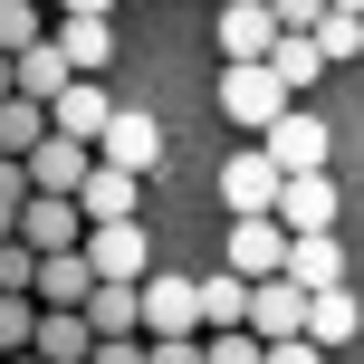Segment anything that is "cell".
I'll list each match as a JSON object with an SVG mask.
<instances>
[{
	"label": "cell",
	"instance_id": "1",
	"mask_svg": "<svg viewBox=\"0 0 364 364\" xmlns=\"http://www.w3.org/2000/svg\"><path fill=\"white\" fill-rule=\"evenodd\" d=\"M288 106H297V96L269 77V58H240V68H220V115H230L240 134H269Z\"/></svg>",
	"mask_w": 364,
	"mask_h": 364
},
{
	"label": "cell",
	"instance_id": "2",
	"mask_svg": "<svg viewBox=\"0 0 364 364\" xmlns=\"http://www.w3.org/2000/svg\"><path fill=\"white\" fill-rule=\"evenodd\" d=\"M96 164H125L134 182L164 173V125H154V115H134V106H115V115H106V134H96Z\"/></svg>",
	"mask_w": 364,
	"mask_h": 364
},
{
	"label": "cell",
	"instance_id": "3",
	"mask_svg": "<svg viewBox=\"0 0 364 364\" xmlns=\"http://www.w3.org/2000/svg\"><path fill=\"white\" fill-rule=\"evenodd\" d=\"M77 250H87L96 278H154V240H144V220H96Z\"/></svg>",
	"mask_w": 364,
	"mask_h": 364
},
{
	"label": "cell",
	"instance_id": "4",
	"mask_svg": "<svg viewBox=\"0 0 364 364\" xmlns=\"http://www.w3.org/2000/svg\"><path fill=\"white\" fill-rule=\"evenodd\" d=\"M250 336H259V346L307 336V288H297L288 269H278V278H250Z\"/></svg>",
	"mask_w": 364,
	"mask_h": 364
},
{
	"label": "cell",
	"instance_id": "5",
	"mask_svg": "<svg viewBox=\"0 0 364 364\" xmlns=\"http://www.w3.org/2000/svg\"><path fill=\"white\" fill-rule=\"evenodd\" d=\"M259 154H269L278 173H326V125H316L307 106H288L269 134H259Z\"/></svg>",
	"mask_w": 364,
	"mask_h": 364
},
{
	"label": "cell",
	"instance_id": "6",
	"mask_svg": "<svg viewBox=\"0 0 364 364\" xmlns=\"http://www.w3.org/2000/svg\"><path fill=\"white\" fill-rule=\"evenodd\" d=\"M230 269H240V278H278V269H288V230H278V211H240V220H230Z\"/></svg>",
	"mask_w": 364,
	"mask_h": 364
},
{
	"label": "cell",
	"instance_id": "7",
	"mask_svg": "<svg viewBox=\"0 0 364 364\" xmlns=\"http://www.w3.org/2000/svg\"><path fill=\"white\" fill-rule=\"evenodd\" d=\"M269 48H278V10L269 0H220V68L269 58Z\"/></svg>",
	"mask_w": 364,
	"mask_h": 364
},
{
	"label": "cell",
	"instance_id": "8",
	"mask_svg": "<svg viewBox=\"0 0 364 364\" xmlns=\"http://www.w3.org/2000/svg\"><path fill=\"white\" fill-rule=\"evenodd\" d=\"M106 115H115L106 77H68V96L48 106V134H68V144H96V134H106Z\"/></svg>",
	"mask_w": 364,
	"mask_h": 364
},
{
	"label": "cell",
	"instance_id": "9",
	"mask_svg": "<svg viewBox=\"0 0 364 364\" xmlns=\"http://www.w3.org/2000/svg\"><path fill=\"white\" fill-rule=\"evenodd\" d=\"M10 240H29V250H77V240H87V211H77L68 192H29V211H19Z\"/></svg>",
	"mask_w": 364,
	"mask_h": 364
},
{
	"label": "cell",
	"instance_id": "10",
	"mask_svg": "<svg viewBox=\"0 0 364 364\" xmlns=\"http://www.w3.org/2000/svg\"><path fill=\"white\" fill-rule=\"evenodd\" d=\"M48 38L68 48L77 77H106L115 68V19H77V10H48Z\"/></svg>",
	"mask_w": 364,
	"mask_h": 364
},
{
	"label": "cell",
	"instance_id": "11",
	"mask_svg": "<svg viewBox=\"0 0 364 364\" xmlns=\"http://www.w3.org/2000/svg\"><path fill=\"white\" fill-rule=\"evenodd\" d=\"M278 182H288V173H278L269 164V154H230V164H220V211H278Z\"/></svg>",
	"mask_w": 364,
	"mask_h": 364
},
{
	"label": "cell",
	"instance_id": "12",
	"mask_svg": "<svg viewBox=\"0 0 364 364\" xmlns=\"http://www.w3.org/2000/svg\"><path fill=\"white\" fill-rule=\"evenodd\" d=\"M144 336H201V297H192V278H173V269L144 278Z\"/></svg>",
	"mask_w": 364,
	"mask_h": 364
},
{
	"label": "cell",
	"instance_id": "13",
	"mask_svg": "<svg viewBox=\"0 0 364 364\" xmlns=\"http://www.w3.org/2000/svg\"><path fill=\"white\" fill-rule=\"evenodd\" d=\"M336 211H346V201H336L326 173H288L278 182V230H336Z\"/></svg>",
	"mask_w": 364,
	"mask_h": 364
},
{
	"label": "cell",
	"instance_id": "14",
	"mask_svg": "<svg viewBox=\"0 0 364 364\" xmlns=\"http://www.w3.org/2000/svg\"><path fill=\"white\" fill-rule=\"evenodd\" d=\"M288 278H297V288H346V240H336V230H288Z\"/></svg>",
	"mask_w": 364,
	"mask_h": 364
},
{
	"label": "cell",
	"instance_id": "15",
	"mask_svg": "<svg viewBox=\"0 0 364 364\" xmlns=\"http://www.w3.org/2000/svg\"><path fill=\"white\" fill-rule=\"evenodd\" d=\"M87 164H96V144H68V134H48L38 154H19L29 192H68V201H77V182H87Z\"/></svg>",
	"mask_w": 364,
	"mask_h": 364
},
{
	"label": "cell",
	"instance_id": "16",
	"mask_svg": "<svg viewBox=\"0 0 364 364\" xmlns=\"http://www.w3.org/2000/svg\"><path fill=\"white\" fill-rule=\"evenodd\" d=\"M134 201H144V182H134L125 164H87V182H77V211H87V230H96V220H134Z\"/></svg>",
	"mask_w": 364,
	"mask_h": 364
},
{
	"label": "cell",
	"instance_id": "17",
	"mask_svg": "<svg viewBox=\"0 0 364 364\" xmlns=\"http://www.w3.org/2000/svg\"><path fill=\"white\" fill-rule=\"evenodd\" d=\"M87 288H96L87 250H38V278H29V297H38V307H87Z\"/></svg>",
	"mask_w": 364,
	"mask_h": 364
},
{
	"label": "cell",
	"instance_id": "18",
	"mask_svg": "<svg viewBox=\"0 0 364 364\" xmlns=\"http://www.w3.org/2000/svg\"><path fill=\"white\" fill-rule=\"evenodd\" d=\"M87 326L96 336H144V278H96L87 288Z\"/></svg>",
	"mask_w": 364,
	"mask_h": 364
},
{
	"label": "cell",
	"instance_id": "19",
	"mask_svg": "<svg viewBox=\"0 0 364 364\" xmlns=\"http://www.w3.org/2000/svg\"><path fill=\"white\" fill-rule=\"evenodd\" d=\"M68 77H77V68H68V48H58V38H38V48L10 58V87L38 96V106H58V96H68Z\"/></svg>",
	"mask_w": 364,
	"mask_h": 364
},
{
	"label": "cell",
	"instance_id": "20",
	"mask_svg": "<svg viewBox=\"0 0 364 364\" xmlns=\"http://www.w3.org/2000/svg\"><path fill=\"white\" fill-rule=\"evenodd\" d=\"M87 346H96L87 307H38V336H29V355H48V364H87Z\"/></svg>",
	"mask_w": 364,
	"mask_h": 364
},
{
	"label": "cell",
	"instance_id": "21",
	"mask_svg": "<svg viewBox=\"0 0 364 364\" xmlns=\"http://www.w3.org/2000/svg\"><path fill=\"white\" fill-rule=\"evenodd\" d=\"M192 297H201V336H220V326H250V278H240V269L192 278Z\"/></svg>",
	"mask_w": 364,
	"mask_h": 364
},
{
	"label": "cell",
	"instance_id": "22",
	"mask_svg": "<svg viewBox=\"0 0 364 364\" xmlns=\"http://www.w3.org/2000/svg\"><path fill=\"white\" fill-rule=\"evenodd\" d=\"M269 77H278L288 96H307L316 77H326V48H316L307 29H278V48H269Z\"/></svg>",
	"mask_w": 364,
	"mask_h": 364
},
{
	"label": "cell",
	"instance_id": "23",
	"mask_svg": "<svg viewBox=\"0 0 364 364\" xmlns=\"http://www.w3.org/2000/svg\"><path fill=\"white\" fill-rule=\"evenodd\" d=\"M355 326H364L355 288H316V297H307V346H326V355H336V346H346Z\"/></svg>",
	"mask_w": 364,
	"mask_h": 364
},
{
	"label": "cell",
	"instance_id": "24",
	"mask_svg": "<svg viewBox=\"0 0 364 364\" xmlns=\"http://www.w3.org/2000/svg\"><path fill=\"white\" fill-rule=\"evenodd\" d=\"M38 144H48V106L10 87V96H0V154L19 164V154H38Z\"/></svg>",
	"mask_w": 364,
	"mask_h": 364
},
{
	"label": "cell",
	"instance_id": "25",
	"mask_svg": "<svg viewBox=\"0 0 364 364\" xmlns=\"http://www.w3.org/2000/svg\"><path fill=\"white\" fill-rule=\"evenodd\" d=\"M316 48H326V68H346V58H364V10H336V0H326V19H316Z\"/></svg>",
	"mask_w": 364,
	"mask_h": 364
},
{
	"label": "cell",
	"instance_id": "26",
	"mask_svg": "<svg viewBox=\"0 0 364 364\" xmlns=\"http://www.w3.org/2000/svg\"><path fill=\"white\" fill-rule=\"evenodd\" d=\"M38 38H48V0H0V48H38Z\"/></svg>",
	"mask_w": 364,
	"mask_h": 364
},
{
	"label": "cell",
	"instance_id": "27",
	"mask_svg": "<svg viewBox=\"0 0 364 364\" xmlns=\"http://www.w3.org/2000/svg\"><path fill=\"white\" fill-rule=\"evenodd\" d=\"M29 336H38V297L0 288V355H29Z\"/></svg>",
	"mask_w": 364,
	"mask_h": 364
},
{
	"label": "cell",
	"instance_id": "28",
	"mask_svg": "<svg viewBox=\"0 0 364 364\" xmlns=\"http://www.w3.org/2000/svg\"><path fill=\"white\" fill-rule=\"evenodd\" d=\"M201 364H269V346L250 326H220V336H201Z\"/></svg>",
	"mask_w": 364,
	"mask_h": 364
},
{
	"label": "cell",
	"instance_id": "29",
	"mask_svg": "<svg viewBox=\"0 0 364 364\" xmlns=\"http://www.w3.org/2000/svg\"><path fill=\"white\" fill-rule=\"evenodd\" d=\"M19 211H29V173H19L10 154H0V240L19 230Z\"/></svg>",
	"mask_w": 364,
	"mask_h": 364
},
{
	"label": "cell",
	"instance_id": "30",
	"mask_svg": "<svg viewBox=\"0 0 364 364\" xmlns=\"http://www.w3.org/2000/svg\"><path fill=\"white\" fill-rule=\"evenodd\" d=\"M29 278H38V250H29V240H0V288L29 297Z\"/></svg>",
	"mask_w": 364,
	"mask_h": 364
},
{
	"label": "cell",
	"instance_id": "31",
	"mask_svg": "<svg viewBox=\"0 0 364 364\" xmlns=\"http://www.w3.org/2000/svg\"><path fill=\"white\" fill-rule=\"evenodd\" d=\"M144 364H201V336H144Z\"/></svg>",
	"mask_w": 364,
	"mask_h": 364
},
{
	"label": "cell",
	"instance_id": "32",
	"mask_svg": "<svg viewBox=\"0 0 364 364\" xmlns=\"http://www.w3.org/2000/svg\"><path fill=\"white\" fill-rule=\"evenodd\" d=\"M87 364H144V336H96Z\"/></svg>",
	"mask_w": 364,
	"mask_h": 364
},
{
	"label": "cell",
	"instance_id": "33",
	"mask_svg": "<svg viewBox=\"0 0 364 364\" xmlns=\"http://www.w3.org/2000/svg\"><path fill=\"white\" fill-rule=\"evenodd\" d=\"M278 10V29H316V19H326V0H269Z\"/></svg>",
	"mask_w": 364,
	"mask_h": 364
},
{
	"label": "cell",
	"instance_id": "34",
	"mask_svg": "<svg viewBox=\"0 0 364 364\" xmlns=\"http://www.w3.org/2000/svg\"><path fill=\"white\" fill-rule=\"evenodd\" d=\"M269 364H326V346H307V336H278V346H269Z\"/></svg>",
	"mask_w": 364,
	"mask_h": 364
},
{
	"label": "cell",
	"instance_id": "35",
	"mask_svg": "<svg viewBox=\"0 0 364 364\" xmlns=\"http://www.w3.org/2000/svg\"><path fill=\"white\" fill-rule=\"evenodd\" d=\"M48 10H77V19H115V0H48Z\"/></svg>",
	"mask_w": 364,
	"mask_h": 364
},
{
	"label": "cell",
	"instance_id": "36",
	"mask_svg": "<svg viewBox=\"0 0 364 364\" xmlns=\"http://www.w3.org/2000/svg\"><path fill=\"white\" fill-rule=\"evenodd\" d=\"M0 96H10V48H0Z\"/></svg>",
	"mask_w": 364,
	"mask_h": 364
},
{
	"label": "cell",
	"instance_id": "37",
	"mask_svg": "<svg viewBox=\"0 0 364 364\" xmlns=\"http://www.w3.org/2000/svg\"><path fill=\"white\" fill-rule=\"evenodd\" d=\"M0 364H48V355H0Z\"/></svg>",
	"mask_w": 364,
	"mask_h": 364
},
{
	"label": "cell",
	"instance_id": "38",
	"mask_svg": "<svg viewBox=\"0 0 364 364\" xmlns=\"http://www.w3.org/2000/svg\"><path fill=\"white\" fill-rule=\"evenodd\" d=\"M336 10H364V0H336Z\"/></svg>",
	"mask_w": 364,
	"mask_h": 364
}]
</instances>
